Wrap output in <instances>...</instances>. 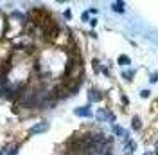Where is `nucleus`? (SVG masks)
I'll return each instance as SVG.
<instances>
[{
    "label": "nucleus",
    "instance_id": "nucleus-1",
    "mask_svg": "<svg viewBox=\"0 0 158 155\" xmlns=\"http://www.w3.org/2000/svg\"><path fill=\"white\" fill-rule=\"evenodd\" d=\"M58 34H59V27L52 22L50 25H47L45 29H43V36H45V40L47 42H54V40L58 38Z\"/></svg>",
    "mask_w": 158,
    "mask_h": 155
},
{
    "label": "nucleus",
    "instance_id": "nucleus-2",
    "mask_svg": "<svg viewBox=\"0 0 158 155\" xmlns=\"http://www.w3.org/2000/svg\"><path fill=\"white\" fill-rule=\"evenodd\" d=\"M47 130H49V123L43 121V123H40V125L31 128V133H41V132H47Z\"/></svg>",
    "mask_w": 158,
    "mask_h": 155
},
{
    "label": "nucleus",
    "instance_id": "nucleus-3",
    "mask_svg": "<svg viewBox=\"0 0 158 155\" xmlns=\"http://www.w3.org/2000/svg\"><path fill=\"white\" fill-rule=\"evenodd\" d=\"M76 114H77V116H81V117H90V116H92V112H90L88 107H81V108H77Z\"/></svg>",
    "mask_w": 158,
    "mask_h": 155
},
{
    "label": "nucleus",
    "instance_id": "nucleus-4",
    "mask_svg": "<svg viewBox=\"0 0 158 155\" xmlns=\"http://www.w3.org/2000/svg\"><path fill=\"white\" fill-rule=\"evenodd\" d=\"M97 117H99V119L113 121V114H110V112H106V110H99V112H97Z\"/></svg>",
    "mask_w": 158,
    "mask_h": 155
},
{
    "label": "nucleus",
    "instance_id": "nucleus-5",
    "mask_svg": "<svg viewBox=\"0 0 158 155\" xmlns=\"http://www.w3.org/2000/svg\"><path fill=\"white\" fill-rule=\"evenodd\" d=\"M135 150H136V144H135L133 141H131V142H126V146H124V151H126V153H133Z\"/></svg>",
    "mask_w": 158,
    "mask_h": 155
},
{
    "label": "nucleus",
    "instance_id": "nucleus-6",
    "mask_svg": "<svg viewBox=\"0 0 158 155\" xmlns=\"http://www.w3.org/2000/svg\"><path fill=\"white\" fill-rule=\"evenodd\" d=\"M101 97H102V96H101V92H97V90H93V88L90 90V99H92V101H99Z\"/></svg>",
    "mask_w": 158,
    "mask_h": 155
},
{
    "label": "nucleus",
    "instance_id": "nucleus-7",
    "mask_svg": "<svg viewBox=\"0 0 158 155\" xmlns=\"http://www.w3.org/2000/svg\"><path fill=\"white\" fill-rule=\"evenodd\" d=\"M122 6H124L122 2H115V4H113V11H119V13H122V11H124V7H122Z\"/></svg>",
    "mask_w": 158,
    "mask_h": 155
},
{
    "label": "nucleus",
    "instance_id": "nucleus-8",
    "mask_svg": "<svg viewBox=\"0 0 158 155\" xmlns=\"http://www.w3.org/2000/svg\"><path fill=\"white\" fill-rule=\"evenodd\" d=\"M113 133H117V135H124V137H126V132H124L120 126H117V125L113 126Z\"/></svg>",
    "mask_w": 158,
    "mask_h": 155
},
{
    "label": "nucleus",
    "instance_id": "nucleus-9",
    "mask_svg": "<svg viewBox=\"0 0 158 155\" xmlns=\"http://www.w3.org/2000/svg\"><path fill=\"white\" fill-rule=\"evenodd\" d=\"M133 128H135V130L140 128V117H136V116L133 117Z\"/></svg>",
    "mask_w": 158,
    "mask_h": 155
},
{
    "label": "nucleus",
    "instance_id": "nucleus-10",
    "mask_svg": "<svg viewBox=\"0 0 158 155\" xmlns=\"http://www.w3.org/2000/svg\"><path fill=\"white\" fill-rule=\"evenodd\" d=\"M119 61H120V63H129V58H126V56H120V58H119Z\"/></svg>",
    "mask_w": 158,
    "mask_h": 155
},
{
    "label": "nucleus",
    "instance_id": "nucleus-11",
    "mask_svg": "<svg viewBox=\"0 0 158 155\" xmlns=\"http://www.w3.org/2000/svg\"><path fill=\"white\" fill-rule=\"evenodd\" d=\"M140 96H142V97H147V96H149V90H142Z\"/></svg>",
    "mask_w": 158,
    "mask_h": 155
},
{
    "label": "nucleus",
    "instance_id": "nucleus-12",
    "mask_svg": "<svg viewBox=\"0 0 158 155\" xmlns=\"http://www.w3.org/2000/svg\"><path fill=\"white\" fill-rule=\"evenodd\" d=\"M156 151H158V142H156Z\"/></svg>",
    "mask_w": 158,
    "mask_h": 155
},
{
    "label": "nucleus",
    "instance_id": "nucleus-13",
    "mask_svg": "<svg viewBox=\"0 0 158 155\" xmlns=\"http://www.w3.org/2000/svg\"><path fill=\"white\" fill-rule=\"evenodd\" d=\"M0 155H2V151H0Z\"/></svg>",
    "mask_w": 158,
    "mask_h": 155
}]
</instances>
